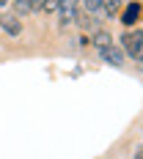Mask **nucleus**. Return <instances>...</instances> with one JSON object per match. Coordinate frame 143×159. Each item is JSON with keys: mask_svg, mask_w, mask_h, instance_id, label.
I'll list each match as a JSON object with an SVG mask.
<instances>
[{"mask_svg": "<svg viewBox=\"0 0 143 159\" xmlns=\"http://www.w3.org/2000/svg\"><path fill=\"white\" fill-rule=\"evenodd\" d=\"M121 52H124V58H141L143 55V30H127L121 36Z\"/></svg>", "mask_w": 143, "mask_h": 159, "instance_id": "nucleus-1", "label": "nucleus"}, {"mask_svg": "<svg viewBox=\"0 0 143 159\" xmlns=\"http://www.w3.org/2000/svg\"><path fill=\"white\" fill-rule=\"evenodd\" d=\"M58 14H61V25L64 28L74 25V19H77V3H58Z\"/></svg>", "mask_w": 143, "mask_h": 159, "instance_id": "nucleus-2", "label": "nucleus"}, {"mask_svg": "<svg viewBox=\"0 0 143 159\" xmlns=\"http://www.w3.org/2000/svg\"><path fill=\"white\" fill-rule=\"evenodd\" d=\"M0 28L8 36H19L22 33V19H17L14 14H0Z\"/></svg>", "mask_w": 143, "mask_h": 159, "instance_id": "nucleus-3", "label": "nucleus"}, {"mask_svg": "<svg viewBox=\"0 0 143 159\" xmlns=\"http://www.w3.org/2000/svg\"><path fill=\"white\" fill-rule=\"evenodd\" d=\"M99 55H102V61L105 63H110V66H124V52H121V47H105V49H99Z\"/></svg>", "mask_w": 143, "mask_h": 159, "instance_id": "nucleus-4", "label": "nucleus"}, {"mask_svg": "<svg viewBox=\"0 0 143 159\" xmlns=\"http://www.w3.org/2000/svg\"><path fill=\"white\" fill-rule=\"evenodd\" d=\"M141 14H143V6H141V3H129L127 8H124V14H121V22L129 25V30H132V25L141 19Z\"/></svg>", "mask_w": 143, "mask_h": 159, "instance_id": "nucleus-5", "label": "nucleus"}, {"mask_svg": "<svg viewBox=\"0 0 143 159\" xmlns=\"http://www.w3.org/2000/svg\"><path fill=\"white\" fill-rule=\"evenodd\" d=\"M77 19H80V25L85 28V30H94L96 33V16L83 6V3H77Z\"/></svg>", "mask_w": 143, "mask_h": 159, "instance_id": "nucleus-6", "label": "nucleus"}, {"mask_svg": "<svg viewBox=\"0 0 143 159\" xmlns=\"http://www.w3.org/2000/svg\"><path fill=\"white\" fill-rule=\"evenodd\" d=\"M94 44H96V47H99V49L110 47V44H113L110 33H105V30H96V33H94Z\"/></svg>", "mask_w": 143, "mask_h": 159, "instance_id": "nucleus-7", "label": "nucleus"}, {"mask_svg": "<svg viewBox=\"0 0 143 159\" xmlns=\"http://www.w3.org/2000/svg\"><path fill=\"white\" fill-rule=\"evenodd\" d=\"M11 8L17 11V19H19V14H28V11H33V3H22V0H17V3H11Z\"/></svg>", "mask_w": 143, "mask_h": 159, "instance_id": "nucleus-8", "label": "nucleus"}, {"mask_svg": "<svg viewBox=\"0 0 143 159\" xmlns=\"http://www.w3.org/2000/svg\"><path fill=\"white\" fill-rule=\"evenodd\" d=\"M135 159H143V145L138 148V151H135Z\"/></svg>", "mask_w": 143, "mask_h": 159, "instance_id": "nucleus-9", "label": "nucleus"}]
</instances>
